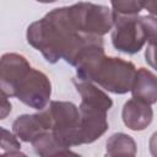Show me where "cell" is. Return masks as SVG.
Returning a JSON list of instances; mask_svg holds the SVG:
<instances>
[{"label":"cell","instance_id":"cell-1","mask_svg":"<svg viewBox=\"0 0 157 157\" xmlns=\"http://www.w3.org/2000/svg\"><path fill=\"white\" fill-rule=\"evenodd\" d=\"M26 37L27 42L39 50L50 64L64 59L76 66L85 52L92 47L103 45L102 37L83 34L72 27L65 6L54 9L43 18L31 23Z\"/></svg>","mask_w":157,"mask_h":157},{"label":"cell","instance_id":"cell-2","mask_svg":"<svg viewBox=\"0 0 157 157\" xmlns=\"http://www.w3.org/2000/svg\"><path fill=\"white\" fill-rule=\"evenodd\" d=\"M76 78L93 82L108 92L124 94L130 92L136 67L131 61L107 56L103 45L90 48L76 64Z\"/></svg>","mask_w":157,"mask_h":157},{"label":"cell","instance_id":"cell-3","mask_svg":"<svg viewBox=\"0 0 157 157\" xmlns=\"http://www.w3.org/2000/svg\"><path fill=\"white\" fill-rule=\"evenodd\" d=\"M72 83L81 96L80 144H92L108 130L107 113L112 108L113 101L93 82L75 77Z\"/></svg>","mask_w":157,"mask_h":157},{"label":"cell","instance_id":"cell-4","mask_svg":"<svg viewBox=\"0 0 157 157\" xmlns=\"http://www.w3.org/2000/svg\"><path fill=\"white\" fill-rule=\"evenodd\" d=\"M156 17L114 13L112 27L113 47L125 54H136L142 47L156 40Z\"/></svg>","mask_w":157,"mask_h":157},{"label":"cell","instance_id":"cell-5","mask_svg":"<svg viewBox=\"0 0 157 157\" xmlns=\"http://www.w3.org/2000/svg\"><path fill=\"white\" fill-rule=\"evenodd\" d=\"M50 123V132L64 147L70 148L80 144L78 108L65 101H52L44 108Z\"/></svg>","mask_w":157,"mask_h":157},{"label":"cell","instance_id":"cell-6","mask_svg":"<svg viewBox=\"0 0 157 157\" xmlns=\"http://www.w3.org/2000/svg\"><path fill=\"white\" fill-rule=\"evenodd\" d=\"M65 9L72 27L80 33L102 37L113 27L114 12L104 5L81 1Z\"/></svg>","mask_w":157,"mask_h":157},{"label":"cell","instance_id":"cell-7","mask_svg":"<svg viewBox=\"0 0 157 157\" xmlns=\"http://www.w3.org/2000/svg\"><path fill=\"white\" fill-rule=\"evenodd\" d=\"M50 94L52 83L48 76L44 72L31 67L16 87L13 97L33 109L42 110L49 103Z\"/></svg>","mask_w":157,"mask_h":157},{"label":"cell","instance_id":"cell-8","mask_svg":"<svg viewBox=\"0 0 157 157\" xmlns=\"http://www.w3.org/2000/svg\"><path fill=\"white\" fill-rule=\"evenodd\" d=\"M31 65L27 59L17 53H6L0 58V90L13 97L20 81L29 71Z\"/></svg>","mask_w":157,"mask_h":157},{"label":"cell","instance_id":"cell-9","mask_svg":"<svg viewBox=\"0 0 157 157\" xmlns=\"http://www.w3.org/2000/svg\"><path fill=\"white\" fill-rule=\"evenodd\" d=\"M47 131H50V123L44 108L36 114H23L15 119L12 132L23 142H33Z\"/></svg>","mask_w":157,"mask_h":157},{"label":"cell","instance_id":"cell-10","mask_svg":"<svg viewBox=\"0 0 157 157\" xmlns=\"http://www.w3.org/2000/svg\"><path fill=\"white\" fill-rule=\"evenodd\" d=\"M121 118L126 128L132 131H141L151 124L153 110L151 108V104L131 98L125 102L121 112Z\"/></svg>","mask_w":157,"mask_h":157},{"label":"cell","instance_id":"cell-11","mask_svg":"<svg viewBox=\"0 0 157 157\" xmlns=\"http://www.w3.org/2000/svg\"><path fill=\"white\" fill-rule=\"evenodd\" d=\"M130 92L132 93V98L151 105L155 104L157 101L156 75L148 69L145 67L137 69L135 72V77Z\"/></svg>","mask_w":157,"mask_h":157},{"label":"cell","instance_id":"cell-12","mask_svg":"<svg viewBox=\"0 0 157 157\" xmlns=\"http://www.w3.org/2000/svg\"><path fill=\"white\" fill-rule=\"evenodd\" d=\"M107 156H135L136 144L134 139L124 132L113 134L105 144Z\"/></svg>","mask_w":157,"mask_h":157},{"label":"cell","instance_id":"cell-13","mask_svg":"<svg viewBox=\"0 0 157 157\" xmlns=\"http://www.w3.org/2000/svg\"><path fill=\"white\" fill-rule=\"evenodd\" d=\"M33 150L39 156H58V155H75L70 148L61 146L50 131H47L40 137L32 142Z\"/></svg>","mask_w":157,"mask_h":157},{"label":"cell","instance_id":"cell-14","mask_svg":"<svg viewBox=\"0 0 157 157\" xmlns=\"http://www.w3.org/2000/svg\"><path fill=\"white\" fill-rule=\"evenodd\" d=\"M0 155L18 156L25 155L21 152V144L13 132L0 126Z\"/></svg>","mask_w":157,"mask_h":157},{"label":"cell","instance_id":"cell-15","mask_svg":"<svg viewBox=\"0 0 157 157\" xmlns=\"http://www.w3.org/2000/svg\"><path fill=\"white\" fill-rule=\"evenodd\" d=\"M113 12L118 15H139L145 6V0H110Z\"/></svg>","mask_w":157,"mask_h":157},{"label":"cell","instance_id":"cell-16","mask_svg":"<svg viewBox=\"0 0 157 157\" xmlns=\"http://www.w3.org/2000/svg\"><path fill=\"white\" fill-rule=\"evenodd\" d=\"M11 102L9 101V97L0 90V120L5 119L11 113Z\"/></svg>","mask_w":157,"mask_h":157},{"label":"cell","instance_id":"cell-17","mask_svg":"<svg viewBox=\"0 0 157 157\" xmlns=\"http://www.w3.org/2000/svg\"><path fill=\"white\" fill-rule=\"evenodd\" d=\"M155 42L156 40H152V42H148L147 43V49H146V53H145V56H146V61L148 60L151 66H155V63H153V59H155Z\"/></svg>","mask_w":157,"mask_h":157},{"label":"cell","instance_id":"cell-18","mask_svg":"<svg viewBox=\"0 0 157 157\" xmlns=\"http://www.w3.org/2000/svg\"><path fill=\"white\" fill-rule=\"evenodd\" d=\"M144 9H146L152 16H155V10H156V0H145V6Z\"/></svg>","mask_w":157,"mask_h":157},{"label":"cell","instance_id":"cell-19","mask_svg":"<svg viewBox=\"0 0 157 157\" xmlns=\"http://www.w3.org/2000/svg\"><path fill=\"white\" fill-rule=\"evenodd\" d=\"M36 1L42 2V4H50V2H54V1H56V0H36Z\"/></svg>","mask_w":157,"mask_h":157}]
</instances>
